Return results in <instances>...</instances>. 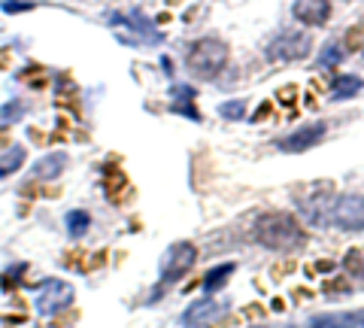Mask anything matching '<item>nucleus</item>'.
<instances>
[{
  "mask_svg": "<svg viewBox=\"0 0 364 328\" xmlns=\"http://www.w3.org/2000/svg\"><path fill=\"white\" fill-rule=\"evenodd\" d=\"M252 237L258 246H264L270 253H298L306 246V231L301 228V222L291 216V213H261L255 219Z\"/></svg>",
  "mask_w": 364,
  "mask_h": 328,
  "instance_id": "nucleus-1",
  "label": "nucleus"
},
{
  "mask_svg": "<svg viewBox=\"0 0 364 328\" xmlns=\"http://www.w3.org/2000/svg\"><path fill=\"white\" fill-rule=\"evenodd\" d=\"M228 58H231V49H228V43L219 40V37H203L198 40L195 46L188 49L186 55V67L188 73L195 79H215L222 70Z\"/></svg>",
  "mask_w": 364,
  "mask_h": 328,
  "instance_id": "nucleus-2",
  "label": "nucleus"
},
{
  "mask_svg": "<svg viewBox=\"0 0 364 328\" xmlns=\"http://www.w3.org/2000/svg\"><path fill=\"white\" fill-rule=\"evenodd\" d=\"M195 262H198V246L188 243V240H179L173 246H167V253L161 255L158 270H161L164 282H176V280L186 277L191 268H195Z\"/></svg>",
  "mask_w": 364,
  "mask_h": 328,
  "instance_id": "nucleus-3",
  "label": "nucleus"
},
{
  "mask_svg": "<svg viewBox=\"0 0 364 328\" xmlns=\"http://www.w3.org/2000/svg\"><path fill=\"white\" fill-rule=\"evenodd\" d=\"M313 49L310 33H298V31H282L279 37H273L267 43V58L270 61H301L306 58Z\"/></svg>",
  "mask_w": 364,
  "mask_h": 328,
  "instance_id": "nucleus-4",
  "label": "nucleus"
},
{
  "mask_svg": "<svg viewBox=\"0 0 364 328\" xmlns=\"http://www.w3.org/2000/svg\"><path fill=\"white\" fill-rule=\"evenodd\" d=\"M331 222L340 231H364V195L346 191L331 203Z\"/></svg>",
  "mask_w": 364,
  "mask_h": 328,
  "instance_id": "nucleus-5",
  "label": "nucleus"
},
{
  "mask_svg": "<svg viewBox=\"0 0 364 328\" xmlns=\"http://www.w3.org/2000/svg\"><path fill=\"white\" fill-rule=\"evenodd\" d=\"M73 301V286L70 282H64V280H46L40 292H37V313L40 316H52V313H58L64 310L67 304Z\"/></svg>",
  "mask_w": 364,
  "mask_h": 328,
  "instance_id": "nucleus-6",
  "label": "nucleus"
},
{
  "mask_svg": "<svg viewBox=\"0 0 364 328\" xmlns=\"http://www.w3.org/2000/svg\"><path fill=\"white\" fill-rule=\"evenodd\" d=\"M325 134H328V125L316 122V125H304L298 131H291L289 137H282L277 146H279L282 152H306V149H313V146L322 143Z\"/></svg>",
  "mask_w": 364,
  "mask_h": 328,
  "instance_id": "nucleus-7",
  "label": "nucleus"
},
{
  "mask_svg": "<svg viewBox=\"0 0 364 328\" xmlns=\"http://www.w3.org/2000/svg\"><path fill=\"white\" fill-rule=\"evenodd\" d=\"M291 13L298 21H304L306 28H318L331 18V0H294Z\"/></svg>",
  "mask_w": 364,
  "mask_h": 328,
  "instance_id": "nucleus-8",
  "label": "nucleus"
},
{
  "mask_svg": "<svg viewBox=\"0 0 364 328\" xmlns=\"http://www.w3.org/2000/svg\"><path fill=\"white\" fill-rule=\"evenodd\" d=\"M228 307L219 301H213V298H203V301H195L191 307L182 313V325L186 328H195V325H207L213 319H219V316L225 313Z\"/></svg>",
  "mask_w": 364,
  "mask_h": 328,
  "instance_id": "nucleus-9",
  "label": "nucleus"
},
{
  "mask_svg": "<svg viewBox=\"0 0 364 328\" xmlns=\"http://www.w3.org/2000/svg\"><path fill=\"white\" fill-rule=\"evenodd\" d=\"M67 167V155L64 152H49L37 158V164L31 167V176L37 179V183H52V179H58L61 171Z\"/></svg>",
  "mask_w": 364,
  "mask_h": 328,
  "instance_id": "nucleus-10",
  "label": "nucleus"
},
{
  "mask_svg": "<svg viewBox=\"0 0 364 328\" xmlns=\"http://www.w3.org/2000/svg\"><path fill=\"white\" fill-rule=\"evenodd\" d=\"M304 328H364V310L358 313H331V316H316Z\"/></svg>",
  "mask_w": 364,
  "mask_h": 328,
  "instance_id": "nucleus-11",
  "label": "nucleus"
},
{
  "mask_svg": "<svg viewBox=\"0 0 364 328\" xmlns=\"http://www.w3.org/2000/svg\"><path fill=\"white\" fill-rule=\"evenodd\" d=\"M234 270H237V265H234V262H225V265L210 268V270H207V277H203V292H207V295H213V292L225 289Z\"/></svg>",
  "mask_w": 364,
  "mask_h": 328,
  "instance_id": "nucleus-12",
  "label": "nucleus"
},
{
  "mask_svg": "<svg viewBox=\"0 0 364 328\" xmlns=\"http://www.w3.org/2000/svg\"><path fill=\"white\" fill-rule=\"evenodd\" d=\"M364 88V83L358 76H337L334 83H331V97L334 100H346V97H352V95H358Z\"/></svg>",
  "mask_w": 364,
  "mask_h": 328,
  "instance_id": "nucleus-13",
  "label": "nucleus"
},
{
  "mask_svg": "<svg viewBox=\"0 0 364 328\" xmlns=\"http://www.w3.org/2000/svg\"><path fill=\"white\" fill-rule=\"evenodd\" d=\"M64 225H67V234L70 237H82L88 231V225H91V216L85 210H70L64 216Z\"/></svg>",
  "mask_w": 364,
  "mask_h": 328,
  "instance_id": "nucleus-14",
  "label": "nucleus"
},
{
  "mask_svg": "<svg viewBox=\"0 0 364 328\" xmlns=\"http://www.w3.org/2000/svg\"><path fill=\"white\" fill-rule=\"evenodd\" d=\"M21 164H25V149H21V146H13V149L0 158V179L9 176V174H16Z\"/></svg>",
  "mask_w": 364,
  "mask_h": 328,
  "instance_id": "nucleus-15",
  "label": "nucleus"
},
{
  "mask_svg": "<svg viewBox=\"0 0 364 328\" xmlns=\"http://www.w3.org/2000/svg\"><path fill=\"white\" fill-rule=\"evenodd\" d=\"M340 61H343V49H340L337 43H328L322 49V58H318V67H337Z\"/></svg>",
  "mask_w": 364,
  "mask_h": 328,
  "instance_id": "nucleus-16",
  "label": "nucleus"
},
{
  "mask_svg": "<svg viewBox=\"0 0 364 328\" xmlns=\"http://www.w3.org/2000/svg\"><path fill=\"white\" fill-rule=\"evenodd\" d=\"M243 107H246L243 100H231V104H222L219 112H222L225 119H240V116H243Z\"/></svg>",
  "mask_w": 364,
  "mask_h": 328,
  "instance_id": "nucleus-17",
  "label": "nucleus"
},
{
  "mask_svg": "<svg viewBox=\"0 0 364 328\" xmlns=\"http://www.w3.org/2000/svg\"><path fill=\"white\" fill-rule=\"evenodd\" d=\"M0 9H6V13H28V9H33V4H25V0H6V4H0Z\"/></svg>",
  "mask_w": 364,
  "mask_h": 328,
  "instance_id": "nucleus-18",
  "label": "nucleus"
}]
</instances>
